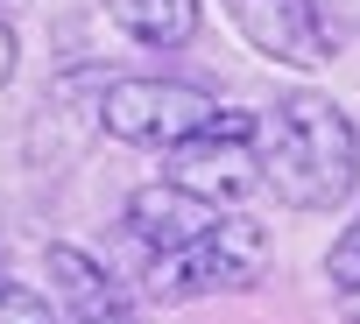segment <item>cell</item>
Listing matches in <instances>:
<instances>
[{
	"mask_svg": "<svg viewBox=\"0 0 360 324\" xmlns=\"http://www.w3.org/2000/svg\"><path fill=\"white\" fill-rule=\"evenodd\" d=\"M262 184L290 212H339L360 184V134L325 92H290L262 120Z\"/></svg>",
	"mask_w": 360,
	"mask_h": 324,
	"instance_id": "cell-1",
	"label": "cell"
},
{
	"mask_svg": "<svg viewBox=\"0 0 360 324\" xmlns=\"http://www.w3.org/2000/svg\"><path fill=\"white\" fill-rule=\"evenodd\" d=\"M262 275H269V226L240 219V212H226L212 233L169 247V254H148V296L155 303L233 296V289H255Z\"/></svg>",
	"mask_w": 360,
	"mask_h": 324,
	"instance_id": "cell-2",
	"label": "cell"
},
{
	"mask_svg": "<svg viewBox=\"0 0 360 324\" xmlns=\"http://www.w3.org/2000/svg\"><path fill=\"white\" fill-rule=\"evenodd\" d=\"M219 120V99L191 78H106L99 92V134L127 148H176Z\"/></svg>",
	"mask_w": 360,
	"mask_h": 324,
	"instance_id": "cell-3",
	"label": "cell"
},
{
	"mask_svg": "<svg viewBox=\"0 0 360 324\" xmlns=\"http://www.w3.org/2000/svg\"><path fill=\"white\" fill-rule=\"evenodd\" d=\"M162 184H176V191H191V198L233 212L240 198L262 191V120L255 113H219L205 134H191V141L169 148Z\"/></svg>",
	"mask_w": 360,
	"mask_h": 324,
	"instance_id": "cell-4",
	"label": "cell"
},
{
	"mask_svg": "<svg viewBox=\"0 0 360 324\" xmlns=\"http://www.w3.org/2000/svg\"><path fill=\"white\" fill-rule=\"evenodd\" d=\"M226 15L248 36V50L269 57V64H283V71H325L339 57L318 0H226Z\"/></svg>",
	"mask_w": 360,
	"mask_h": 324,
	"instance_id": "cell-5",
	"label": "cell"
},
{
	"mask_svg": "<svg viewBox=\"0 0 360 324\" xmlns=\"http://www.w3.org/2000/svg\"><path fill=\"white\" fill-rule=\"evenodd\" d=\"M219 219H226L219 205H205V198H191V191H176V184H141V191L127 198V233H134L148 254L184 247V240L212 233Z\"/></svg>",
	"mask_w": 360,
	"mask_h": 324,
	"instance_id": "cell-6",
	"label": "cell"
},
{
	"mask_svg": "<svg viewBox=\"0 0 360 324\" xmlns=\"http://www.w3.org/2000/svg\"><path fill=\"white\" fill-rule=\"evenodd\" d=\"M43 275H50V310L57 317H127V296H120V282L92 261V254H78V247H50L43 254Z\"/></svg>",
	"mask_w": 360,
	"mask_h": 324,
	"instance_id": "cell-7",
	"label": "cell"
},
{
	"mask_svg": "<svg viewBox=\"0 0 360 324\" xmlns=\"http://www.w3.org/2000/svg\"><path fill=\"white\" fill-rule=\"evenodd\" d=\"M106 15L120 36H134L141 50H184L205 22L198 0H106Z\"/></svg>",
	"mask_w": 360,
	"mask_h": 324,
	"instance_id": "cell-8",
	"label": "cell"
},
{
	"mask_svg": "<svg viewBox=\"0 0 360 324\" xmlns=\"http://www.w3.org/2000/svg\"><path fill=\"white\" fill-rule=\"evenodd\" d=\"M0 324H57L50 296H36L29 282H8L0 275Z\"/></svg>",
	"mask_w": 360,
	"mask_h": 324,
	"instance_id": "cell-9",
	"label": "cell"
},
{
	"mask_svg": "<svg viewBox=\"0 0 360 324\" xmlns=\"http://www.w3.org/2000/svg\"><path fill=\"white\" fill-rule=\"evenodd\" d=\"M325 275H332V289H346V296H360V219L332 240V254H325Z\"/></svg>",
	"mask_w": 360,
	"mask_h": 324,
	"instance_id": "cell-10",
	"label": "cell"
},
{
	"mask_svg": "<svg viewBox=\"0 0 360 324\" xmlns=\"http://www.w3.org/2000/svg\"><path fill=\"white\" fill-rule=\"evenodd\" d=\"M15 64H22V43H15V29H8V15H0V85L15 78Z\"/></svg>",
	"mask_w": 360,
	"mask_h": 324,
	"instance_id": "cell-11",
	"label": "cell"
},
{
	"mask_svg": "<svg viewBox=\"0 0 360 324\" xmlns=\"http://www.w3.org/2000/svg\"><path fill=\"white\" fill-rule=\"evenodd\" d=\"M318 15H325V0H318Z\"/></svg>",
	"mask_w": 360,
	"mask_h": 324,
	"instance_id": "cell-12",
	"label": "cell"
},
{
	"mask_svg": "<svg viewBox=\"0 0 360 324\" xmlns=\"http://www.w3.org/2000/svg\"><path fill=\"white\" fill-rule=\"evenodd\" d=\"M0 8H8V0H0Z\"/></svg>",
	"mask_w": 360,
	"mask_h": 324,
	"instance_id": "cell-13",
	"label": "cell"
}]
</instances>
